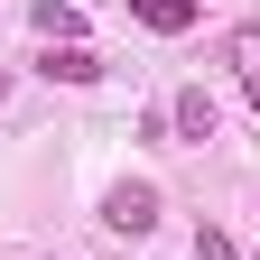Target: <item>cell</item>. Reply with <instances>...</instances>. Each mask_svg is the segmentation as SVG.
Here are the masks:
<instances>
[{
	"label": "cell",
	"mask_w": 260,
	"mask_h": 260,
	"mask_svg": "<svg viewBox=\"0 0 260 260\" xmlns=\"http://www.w3.org/2000/svg\"><path fill=\"white\" fill-rule=\"evenodd\" d=\"M38 75H47V84H93V75H103V56H93V47H47Z\"/></svg>",
	"instance_id": "4"
},
{
	"label": "cell",
	"mask_w": 260,
	"mask_h": 260,
	"mask_svg": "<svg viewBox=\"0 0 260 260\" xmlns=\"http://www.w3.org/2000/svg\"><path fill=\"white\" fill-rule=\"evenodd\" d=\"M28 19H38V38H47V47H84V10H75V0H38Z\"/></svg>",
	"instance_id": "3"
},
{
	"label": "cell",
	"mask_w": 260,
	"mask_h": 260,
	"mask_svg": "<svg viewBox=\"0 0 260 260\" xmlns=\"http://www.w3.org/2000/svg\"><path fill=\"white\" fill-rule=\"evenodd\" d=\"M130 19L158 28V38H186V28H195V0H130Z\"/></svg>",
	"instance_id": "5"
},
{
	"label": "cell",
	"mask_w": 260,
	"mask_h": 260,
	"mask_svg": "<svg viewBox=\"0 0 260 260\" xmlns=\"http://www.w3.org/2000/svg\"><path fill=\"white\" fill-rule=\"evenodd\" d=\"M195 260H242V251H233V242H223L214 223H205V233H195Z\"/></svg>",
	"instance_id": "7"
},
{
	"label": "cell",
	"mask_w": 260,
	"mask_h": 260,
	"mask_svg": "<svg viewBox=\"0 0 260 260\" xmlns=\"http://www.w3.org/2000/svg\"><path fill=\"white\" fill-rule=\"evenodd\" d=\"M103 223H112L121 242H149V233H158V186H149V177H121V186L103 195Z\"/></svg>",
	"instance_id": "1"
},
{
	"label": "cell",
	"mask_w": 260,
	"mask_h": 260,
	"mask_svg": "<svg viewBox=\"0 0 260 260\" xmlns=\"http://www.w3.org/2000/svg\"><path fill=\"white\" fill-rule=\"evenodd\" d=\"M223 56L242 65V93H251V112H260V28H233V38H223Z\"/></svg>",
	"instance_id": "6"
},
{
	"label": "cell",
	"mask_w": 260,
	"mask_h": 260,
	"mask_svg": "<svg viewBox=\"0 0 260 260\" xmlns=\"http://www.w3.org/2000/svg\"><path fill=\"white\" fill-rule=\"evenodd\" d=\"M214 121H223V112H214V93H205V84H186L177 103H168V130H177V140H195V149L214 140Z\"/></svg>",
	"instance_id": "2"
},
{
	"label": "cell",
	"mask_w": 260,
	"mask_h": 260,
	"mask_svg": "<svg viewBox=\"0 0 260 260\" xmlns=\"http://www.w3.org/2000/svg\"><path fill=\"white\" fill-rule=\"evenodd\" d=\"M0 93H10V75H0Z\"/></svg>",
	"instance_id": "8"
}]
</instances>
